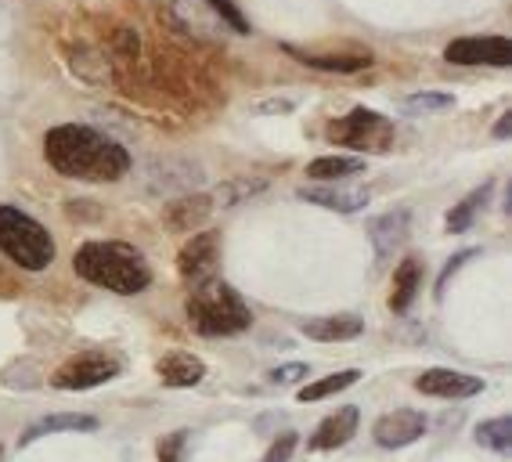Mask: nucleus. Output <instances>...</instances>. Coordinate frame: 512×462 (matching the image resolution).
I'll return each mask as SVG.
<instances>
[{
	"label": "nucleus",
	"mask_w": 512,
	"mask_h": 462,
	"mask_svg": "<svg viewBox=\"0 0 512 462\" xmlns=\"http://www.w3.org/2000/svg\"><path fill=\"white\" fill-rule=\"evenodd\" d=\"M44 159L51 170L76 181H94V185H112L130 170V152L109 134H101L83 123H62L44 134Z\"/></svg>",
	"instance_id": "1"
},
{
	"label": "nucleus",
	"mask_w": 512,
	"mask_h": 462,
	"mask_svg": "<svg viewBox=\"0 0 512 462\" xmlns=\"http://www.w3.org/2000/svg\"><path fill=\"white\" fill-rule=\"evenodd\" d=\"M73 268L91 286L109 289V293L119 296L145 293L152 286V268L141 257V250H134L130 242H83L73 257Z\"/></svg>",
	"instance_id": "2"
},
{
	"label": "nucleus",
	"mask_w": 512,
	"mask_h": 462,
	"mask_svg": "<svg viewBox=\"0 0 512 462\" xmlns=\"http://www.w3.org/2000/svg\"><path fill=\"white\" fill-rule=\"evenodd\" d=\"M188 322L199 336L217 340V336H238L253 325V311L238 296V289H231L220 278H206L199 286H192L188 296Z\"/></svg>",
	"instance_id": "3"
},
{
	"label": "nucleus",
	"mask_w": 512,
	"mask_h": 462,
	"mask_svg": "<svg viewBox=\"0 0 512 462\" xmlns=\"http://www.w3.org/2000/svg\"><path fill=\"white\" fill-rule=\"evenodd\" d=\"M0 253L26 271H44L55 260V239L19 206L0 203Z\"/></svg>",
	"instance_id": "4"
},
{
	"label": "nucleus",
	"mask_w": 512,
	"mask_h": 462,
	"mask_svg": "<svg viewBox=\"0 0 512 462\" xmlns=\"http://www.w3.org/2000/svg\"><path fill=\"white\" fill-rule=\"evenodd\" d=\"M332 145H347L354 152H386L394 145V123L372 109H354L329 127Z\"/></svg>",
	"instance_id": "5"
},
{
	"label": "nucleus",
	"mask_w": 512,
	"mask_h": 462,
	"mask_svg": "<svg viewBox=\"0 0 512 462\" xmlns=\"http://www.w3.org/2000/svg\"><path fill=\"white\" fill-rule=\"evenodd\" d=\"M123 372V361L112 358V354H98V351H87V354H76V358L62 361L51 376V387L58 390H94L101 383H109Z\"/></svg>",
	"instance_id": "6"
},
{
	"label": "nucleus",
	"mask_w": 512,
	"mask_h": 462,
	"mask_svg": "<svg viewBox=\"0 0 512 462\" xmlns=\"http://www.w3.org/2000/svg\"><path fill=\"white\" fill-rule=\"evenodd\" d=\"M444 58L451 65H494V69H505L512 62V44L505 37H462L451 40Z\"/></svg>",
	"instance_id": "7"
},
{
	"label": "nucleus",
	"mask_w": 512,
	"mask_h": 462,
	"mask_svg": "<svg viewBox=\"0 0 512 462\" xmlns=\"http://www.w3.org/2000/svg\"><path fill=\"white\" fill-rule=\"evenodd\" d=\"M217 257H220V235L217 231H199L192 239L184 242V250L177 253V271H181L184 282H206L217 271Z\"/></svg>",
	"instance_id": "8"
},
{
	"label": "nucleus",
	"mask_w": 512,
	"mask_h": 462,
	"mask_svg": "<svg viewBox=\"0 0 512 462\" xmlns=\"http://www.w3.org/2000/svg\"><path fill=\"white\" fill-rule=\"evenodd\" d=\"M426 434V416L415 412V408H397V412H386L383 419H375L372 426V437L379 448H408L415 444L419 437Z\"/></svg>",
	"instance_id": "9"
},
{
	"label": "nucleus",
	"mask_w": 512,
	"mask_h": 462,
	"mask_svg": "<svg viewBox=\"0 0 512 462\" xmlns=\"http://www.w3.org/2000/svg\"><path fill=\"white\" fill-rule=\"evenodd\" d=\"M415 390L419 394H430V398H476L484 394V379L480 376H466V372H451V369H430L415 379Z\"/></svg>",
	"instance_id": "10"
},
{
	"label": "nucleus",
	"mask_w": 512,
	"mask_h": 462,
	"mask_svg": "<svg viewBox=\"0 0 512 462\" xmlns=\"http://www.w3.org/2000/svg\"><path fill=\"white\" fill-rule=\"evenodd\" d=\"M357 423H361V416H357V408H354V405L336 408L332 416H325V419L318 423V430L311 434L307 448H311V452H336V448H343L347 441H354Z\"/></svg>",
	"instance_id": "11"
},
{
	"label": "nucleus",
	"mask_w": 512,
	"mask_h": 462,
	"mask_svg": "<svg viewBox=\"0 0 512 462\" xmlns=\"http://www.w3.org/2000/svg\"><path fill=\"white\" fill-rule=\"evenodd\" d=\"M300 199L303 203L325 206V210H336V213H357L372 203V192H365V188H336L332 181H325V185H318V188H303Z\"/></svg>",
	"instance_id": "12"
},
{
	"label": "nucleus",
	"mask_w": 512,
	"mask_h": 462,
	"mask_svg": "<svg viewBox=\"0 0 512 462\" xmlns=\"http://www.w3.org/2000/svg\"><path fill=\"white\" fill-rule=\"evenodd\" d=\"M300 333L307 340H318V343H347L357 340V336L365 333V322L357 315H329V318H311V322L300 325Z\"/></svg>",
	"instance_id": "13"
},
{
	"label": "nucleus",
	"mask_w": 512,
	"mask_h": 462,
	"mask_svg": "<svg viewBox=\"0 0 512 462\" xmlns=\"http://www.w3.org/2000/svg\"><path fill=\"white\" fill-rule=\"evenodd\" d=\"M98 430V419L94 416H80V412H58V416H47L40 423H33L26 434L19 437L22 448H29L33 441L40 437H51V434H94Z\"/></svg>",
	"instance_id": "14"
},
{
	"label": "nucleus",
	"mask_w": 512,
	"mask_h": 462,
	"mask_svg": "<svg viewBox=\"0 0 512 462\" xmlns=\"http://www.w3.org/2000/svg\"><path fill=\"white\" fill-rule=\"evenodd\" d=\"M156 372H159V379H163L166 387H195V383H202V376H206V365H202L195 354H188V351H170V354H163L159 358V365H156Z\"/></svg>",
	"instance_id": "15"
},
{
	"label": "nucleus",
	"mask_w": 512,
	"mask_h": 462,
	"mask_svg": "<svg viewBox=\"0 0 512 462\" xmlns=\"http://www.w3.org/2000/svg\"><path fill=\"white\" fill-rule=\"evenodd\" d=\"M408 224H412V213L408 210H394V213L375 217V221L368 224V235H372V242H375V253H379V257H390L397 246H404V239H408Z\"/></svg>",
	"instance_id": "16"
},
{
	"label": "nucleus",
	"mask_w": 512,
	"mask_h": 462,
	"mask_svg": "<svg viewBox=\"0 0 512 462\" xmlns=\"http://www.w3.org/2000/svg\"><path fill=\"white\" fill-rule=\"evenodd\" d=\"M282 51L289 58H296V62L311 65V69H325V73H361V69L372 65L368 51H357V55H307V51H300L293 44H282Z\"/></svg>",
	"instance_id": "17"
},
{
	"label": "nucleus",
	"mask_w": 512,
	"mask_h": 462,
	"mask_svg": "<svg viewBox=\"0 0 512 462\" xmlns=\"http://www.w3.org/2000/svg\"><path fill=\"white\" fill-rule=\"evenodd\" d=\"M213 206H217L213 195H202V192L184 195V199H177V203L166 210V224L174 231H192V228H199L202 221H210Z\"/></svg>",
	"instance_id": "18"
},
{
	"label": "nucleus",
	"mask_w": 512,
	"mask_h": 462,
	"mask_svg": "<svg viewBox=\"0 0 512 462\" xmlns=\"http://www.w3.org/2000/svg\"><path fill=\"white\" fill-rule=\"evenodd\" d=\"M422 286V264L415 257H404L394 271V289H390V311L394 315H404L412 307L415 293Z\"/></svg>",
	"instance_id": "19"
},
{
	"label": "nucleus",
	"mask_w": 512,
	"mask_h": 462,
	"mask_svg": "<svg viewBox=\"0 0 512 462\" xmlns=\"http://www.w3.org/2000/svg\"><path fill=\"white\" fill-rule=\"evenodd\" d=\"M491 181H484V185L476 188V192H469L462 203L455 206V210L448 213V231L451 235H462V231H469L473 228V221H476V213L484 210L487 206V199H491Z\"/></svg>",
	"instance_id": "20"
},
{
	"label": "nucleus",
	"mask_w": 512,
	"mask_h": 462,
	"mask_svg": "<svg viewBox=\"0 0 512 462\" xmlns=\"http://www.w3.org/2000/svg\"><path fill=\"white\" fill-rule=\"evenodd\" d=\"M365 170V159L357 156H321L307 167L311 181H339V177H354Z\"/></svg>",
	"instance_id": "21"
},
{
	"label": "nucleus",
	"mask_w": 512,
	"mask_h": 462,
	"mask_svg": "<svg viewBox=\"0 0 512 462\" xmlns=\"http://www.w3.org/2000/svg\"><path fill=\"white\" fill-rule=\"evenodd\" d=\"M357 379H361V372H357V369L332 372V376L318 379V383H307V387H300V394H296V401H303V405H311V401L332 398V394H339V390L354 387Z\"/></svg>",
	"instance_id": "22"
},
{
	"label": "nucleus",
	"mask_w": 512,
	"mask_h": 462,
	"mask_svg": "<svg viewBox=\"0 0 512 462\" xmlns=\"http://www.w3.org/2000/svg\"><path fill=\"white\" fill-rule=\"evenodd\" d=\"M476 444H480V448H491V452H509L512 419L498 416V419H487V423H480V426H476Z\"/></svg>",
	"instance_id": "23"
},
{
	"label": "nucleus",
	"mask_w": 512,
	"mask_h": 462,
	"mask_svg": "<svg viewBox=\"0 0 512 462\" xmlns=\"http://www.w3.org/2000/svg\"><path fill=\"white\" fill-rule=\"evenodd\" d=\"M455 105V94H444V91H422V94H412L408 102H404V109L412 112V116H419V112H444Z\"/></svg>",
	"instance_id": "24"
},
{
	"label": "nucleus",
	"mask_w": 512,
	"mask_h": 462,
	"mask_svg": "<svg viewBox=\"0 0 512 462\" xmlns=\"http://www.w3.org/2000/svg\"><path fill=\"white\" fill-rule=\"evenodd\" d=\"M184 448H188V430H174V434L159 437L156 455L159 462H184Z\"/></svg>",
	"instance_id": "25"
},
{
	"label": "nucleus",
	"mask_w": 512,
	"mask_h": 462,
	"mask_svg": "<svg viewBox=\"0 0 512 462\" xmlns=\"http://www.w3.org/2000/svg\"><path fill=\"white\" fill-rule=\"evenodd\" d=\"M206 4H210L213 15H220V22H228V26L235 29V33H242V37L249 33V22H246V15L238 11L235 0H206Z\"/></svg>",
	"instance_id": "26"
},
{
	"label": "nucleus",
	"mask_w": 512,
	"mask_h": 462,
	"mask_svg": "<svg viewBox=\"0 0 512 462\" xmlns=\"http://www.w3.org/2000/svg\"><path fill=\"white\" fill-rule=\"evenodd\" d=\"M296 444H300V437L289 430V434H282V437H275L271 441V448L264 452V462H289L293 459V452H296Z\"/></svg>",
	"instance_id": "27"
},
{
	"label": "nucleus",
	"mask_w": 512,
	"mask_h": 462,
	"mask_svg": "<svg viewBox=\"0 0 512 462\" xmlns=\"http://www.w3.org/2000/svg\"><path fill=\"white\" fill-rule=\"evenodd\" d=\"M300 379H307V365L303 361H293V365H278V369L267 372V383H300Z\"/></svg>",
	"instance_id": "28"
},
{
	"label": "nucleus",
	"mask_w": 512,
	"mask_h": 462,
	"mask_svg": "<svg viewBox=\"0 0 512 462\" xmlns=\"http://www.w3.org/2000/svg\"><path fill=\"white\" fill-rule=\"evenodd\" d=\"M473 257H476V250H462L455 260H448V268L440 271V278H437V296H444V289H448V282L458 275V268H462V264H466V260H473Z\"/></svg>",
	"instance_id": "29"
},
{
	"label": "nucleus",
	"mask_w": 512,
	"mask_h": 462,
	"mask_svg": "<svg viewBox=\"0 0 512 462\" xmlns=\"http://www.w3.org/2000/svg\"><path fill=\"white\" fill-rule=\"evenodd\" d=\"M512 134V112H502V120L494 123V138H509Z\"/></svg>",
	"instance_id": "30"
}]
</instances>
